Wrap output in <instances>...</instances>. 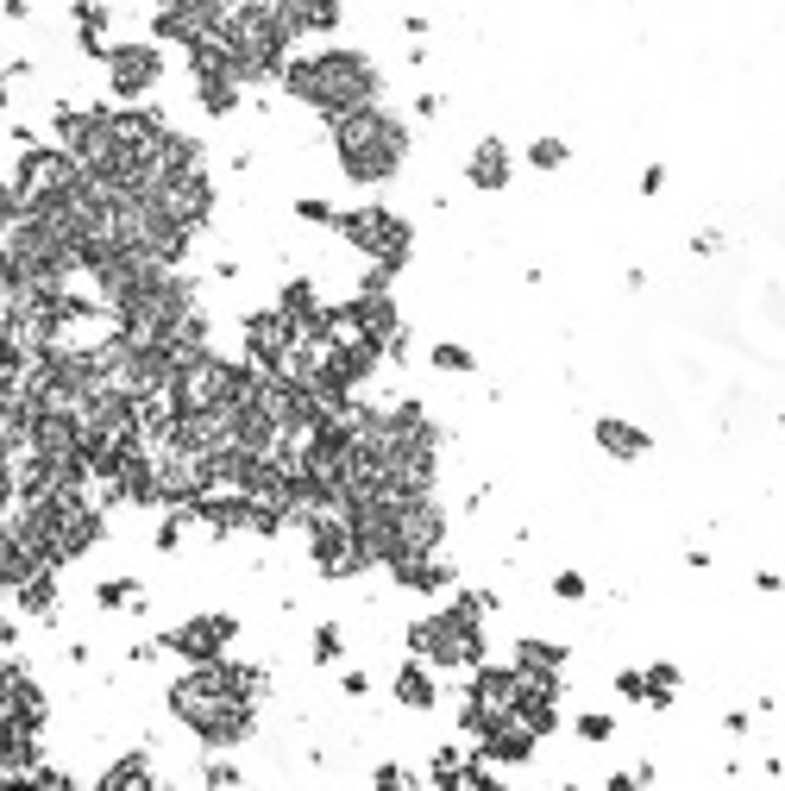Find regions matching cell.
Listing matches in <instances>:
<instances>
[{"label":"cell","instance_id":"6da1fadb","mask_svg":"<svg viewBox=\"0 0 785 791\" xmlns=\"http://www.w3.org/2000/svg\"><path fill=\"white\" fill-rule=\"evenodd\" d=\"M258 697H264V672L258 666H233L221 654V660H202L195 672H182L170 685V716L202 747H239L252 735Z\"/></svg>","mask_w":785,"mask_h":791},{"label":"cell","instance_id":"7a4b0ae2","mask_svg":"<svg viewBox=\"0 0 785 791\" xmlns=\"http://www.w3.org/2000/svg\"><path fill=\"white\" fill-rule=\"evenodd\" d=\"M277 82L314 113H346L383 95V70L365 51H314V57H283Z\"/></svg>","mask_w":785,"mask_h":791},{"label":"cell","instance_id":"3957f363","mask_svg":"<svg viewBox=\"0 0 785 791\" xmlns=\"http://www.w3.org/2000/svg\"><path fill=\"white\" fill-rule=\"evenodd\" d=\"M333 127V157H340V170L353 182H390L396 170H403L408 157V127L396 120V113H383L378 101L365 107H346V113H328Z\"/></svg>","mask_w":785,"mask_h":791},{"label":"cell","instance_id":"277c9868","mask_svg":"<svg viewBox=\"0 0 785 791\" xmlns=\"http://www.w3.org/2000/svg\"><path fill=\"white\" fill-rule=\"evenodd\" d=\"M408 647L433 666V672H472L484 660V622L472 603H453V610H433L408 628Z\"/></svg>","mask_w":785,"mask_h":791},{"label":"cell","instance_id":"5b68a950","mask_svg":"<svg viewBox=\"0 0 785 791\" xmlns=\"http://www.w3.org/2000/svg\"><path fill=\"white\" fill-rule=\"evenodd\" d=\"M333 227L346 232V245H358L371 264H383L390 277H396V271L408 264V252H415V227H408L403 214H390V207H353V214H333Z\"/></svg>","mask_w":785,"mask_h":791},{"label":"cell","instance_id":"8992f818","mask_svg":"<svg viewBox=\"0 0 785 791\" xmlns=\"http://www.w3.org/2000/svg\"><path fill=\"white\" fill-rule=\"evenodd\" d=\"M82 182V164L63 145H38L32 139L20 152V170H13V202L20 207H57L70 189Z\"/></svg>","mask_w":785,"mask_h":791},{"label":"cell","instance_id":"52a82bcc","mask_svg":"<svg viewBox=\"0 0 785 791\" xmlns=\"http://www.w3.org/2000/svg\"><path fill=\"white\" fill-rule=\"evenodd\" d=\"M102 63H107V88H114L120 101L152 95L157 76H164V51H157V45H107Z\"/></svg>","mask_w":785,"mask_h":791},{"label":"cell","instance_id":"ba28073f","mask_svg":"<svg viewBox=\"0 0 785 791\" xmlns=\"http://www.w3.org/2000/svg\"><path fill=\"white\" fill-rule=\"evenodd\" d=\"M302 352V333H296V321L289 314H252L246 321V364H258V371H283L289 358Z\"/></svg>","mask_w":785,"mask_h":791},{"label":"cell","instance_id":"9c48e42d","mask_svg":"<svg viewBox=\"0 0 785 791\" xmlns=\"http://www.w3.org/2000/svg\"><path fill=\"white\" fill-rule=\"evenodd\" d=\"M233 640H239V622L233 615H195V622H177L164 635V654H182L189 666H202V660H221Z\"/></svg>","mask_w":785,"mask_h":791},{"label":"cell","instance_id":"30bf717a","mask_svg":"<svg viewBox=\"0 0 785 791\" xmlns=\"http://www.w3.org/2000/svg\"><path fill=\"white\" fill-rule=\"evenodd\" d=\"M515 691H522V672L515 666H472V685H465V697L478 704V710H490V716H509L515 710Z\"/></svg>","mask_w":785,"mask_h":791},{"label":"cell","instance_id":"8fae6325","mask_svg":"<svg viewBox=\"0 0 785 791\" xmlns=\"http://www.w3.org/2000/svg\"><path fill=\"white\" fill-rule=\"evenodd\" d=\"M478 741H484V760H490V766H528V760H534V747H540V735H534L528 722H515V716L490 722Z\"/></svg>","mask_w":785,"mask_h":791},{"label":"cell","instance_id":"7c38bea8","mask_svg":"<svg viewBox=\"0 0 785 791\" xmlns=\"http://www.w3.org/2000/svg\"><path fill=\"white\" fill-rule=\"evenodd\" d=\"M591 440H597V453H609V459H647L654 453V434L647 428H634V421H622V415H604V421H591Z\"/></svg>","mask_w":785,"mask_h":791},{"label":"cell","instance_id":"4fadbf2b","mask_svg":"<svg viewBox=\"0 0 785 791\" xmlns=\"http://www.w3.org/2000/svg\"><path fill=\"white\" fill-rule=\"evenodd\" d=\"M465 182H472V189H484V195L509 189V145H503V139H484L478 152H472V164H465Z\"/></svg>","mask_w":785,"mask_h":791},{"label":"cell","instance_id":"5bb4252c","mask_svg":"<svg viewBox=\"0 0 785 791\" xmlns=\"http://www.w3.org/2000/svg\"><path fill=\"white\" fill-rule=\"evenodd\" d=\"M390 691H396V704L403 710H433L440 704V685H433V666L428 660H408L396 679H390Z\"/></svg>","mask_w":785,"mask_h":791},{"label":"cell","instance_id":"9a60e30c","mask_svg":"<svg viewBox=\"0 0 785 791\" xmlns=\"http://www.w3.org/2000/svg\"><path fill=\"white\" fill-rule=\"evenodd\" d=\"M390 572H396V585L403 590H447V585H459V572L447 560H433V553H421V560H396Z\"/></svg>","mask_w":785,"mask_h":791},{"label":"cell","instance_id":"2e32d148","mask_svg":"<svg viewBox=\"0 0 785 791\" xmlns=\"http://www.w3.org/2000/svg\"><path fill=\"white\" fill-rule=\"evenodd\" d=\"M107 20H114V13H107L102 0H76V45L88 57L107 51Z\"/></svg>","mask_w":785,"mask_h":791},{"label":"cell","instance_id":"e0dca14e","mask_svg":"<svg viewBox=\"0 0 785 791\" xmlns=\"http://www.w3.org/2000/svg\"><path fill=\"white\" fill-rule=\"evenodd\" d=\"M152 786V754H120L102 772V791H145Z\"/></svg>","mask_w":785,"mask_h":791},{"label":"cell","instance_id":"ac0fdd59","mask_svg":"<svg viewBox=\"0 0 785 791\" xmlns=\"http://www.w3.org/2000/svg\"><path fill=\"white\" fill-rule=\"evenodd\" d=\"M572 660V654H566V647H559V640H522V647H515V666H522V672H559V666Z\"/></svg>","mask_w":785,"mask_h":791},{"label":"cell","instance_id":"d6986e66","mask_svg":"<svg viewBox=\"0 0 785 791\" xmlns=\"http://www.w3.org/2000/svg\"><path fill=\"white\" fill-rule=\"evenodd\" d=\"M641 679H647V710H666V704H673V697H679V666H673V660L647 666V672H641Z\"/></svg>","mask_w":785,"mask_h":791},{"label":"cell","instance_id":"ffe728a7","mask_svg":"<svg viewBox=\"0 0 785 791\" xmlns=\"http://www.w3.org/2000/svg\"><path fill=\"white\" fill-rule=\"evenodd\" d=\"M95 603H102V610H139V603H145V585H139V578H107V585L95 590Z\"/></svg>","mask_w":785,"mask_h":791},{"label":"cell","instance_id":"44dd1931","mask_svg":"<svg viewBox=\"0 0 785 791\" xmlns=\"http://www.w3.org/2000/svg\"><path fill=\"white\" fill-rule=\"evenodd\" d=\"M314 308H321V296H314V283L308 277L283 283V314H289V321H302V314H314Z\"/></svg>","mask_w":785,"mask_h":791},{"label":"cell","instance_id":"7402d4cb","mask_svg":"<svg viewBox=\"0 0 785 791\" xmlns=\"http://www.w3.org/2000/svg\"><path fill=\"white\" fill-rule=\"evenodd\" d=\"M433 371H453V377H465V371H478V358H472V346L440 339V346H433Z\"/></svg>","mask_w":785,"mask_h":791},{"label":"cell","instance_id":"603a6c76","mask_svg":"<svg viewBox=\"0 0 785 791\" xmlns=\"http://www.w3.org/2000/svg\"><path fill=\"white\" fill-rule=\"evenodd\" d=\"M566 157H572V145H566V139H534V145H528V164H534V170H566Z\"/></svg>","mask_w":785,"mask_h":791},{"label":"cell","instance_id":"cb8c5ba5","mask_svg":"<svg viewBox=\"0 0 785 791\" xmlns=\"http://www.w3.org/2000/svg\"><path fill=\"white\" fill-rule=\"evenodd\" d=\"M428 779H433V786H447V791H459V786H465V760H459L453 747H440L433 766H428Z\"/></svg>","mask_w":785,"mask_h":791},{"label":"cell","instance_id":"d4e9b609","mask_svg":"<svg viewBox=\"0 0 785 791\" xmlns=\"http://www.w3.org/2000/svg\"><path fill=\"white\" fill-rule=\"evenodd\" d=\"M572 729H579V741H609V735H616V716H604V710H584L579 722H572Z\"/></svg>","mask_w":785,"mask_h":791},{"label":"cell","instance_id":"484cf974","mask_svg":"<svg viewBox=\"0 0 785 791\" xmlns=\"http://www.w3.org/2000/svg\"><path fill=\"white\" fill-rule=\"evenodd\" d=\"M239 779H246V772H239L233 760H207V766H202V786H214V791H233Z\"/></svg>","mask_w":785,"mask_h":791},{"label":"cell","instance_id":"4316f807","mask_svg":"<svg viewBox=\"0 0 785 791\" xmlns=\"http://www.w3.org/2000/svg\"><path fill=\"white\" fill-rule=\"evenodd\" d=\"M554 597H559V603H584V597H591L584 572H559V578H554Z\"/></svg>","mask_w":785,"mask_h":791},{"label":"cell","instance_id":"83f0119b","mask_svg":"<svg viewBox=\"0 0 785 791\" xmlns=\"http://www.w3.org/2000/svg\"><path fill=\"white\" fill-rule=\"evenodd\" d=\"M604 786H609V791H641V786H654V766H629V772H609Z\"/></svg>","mask_w":785,"mask_h":791},{"label":"cell","instance_id":"f1b7e54d","mask_svg":"<svg viewBox=\"0 0 785 791\" xmlns=\"http://www.w3.org/2000/svg\"><path fill=\"white\" fill-rule=\"evenodd\" d=\"M314 660H321V666L340 660V628H333V622H321V628H314Z\"/></svg>","mask_w":785,"mask_h":791},{"label":"cell","instance_id":"f546056e","mask_svg":"<svg viewBox=\"0 0 785 791\" xmlns=\"http://www.w3.org/2000/svg\"><path fill=\"white\" fill-rule=\"evenodd\" d=\"M296 214H302V220H314V227H333V207L314 202V195H308V202H296Z\"/></svg>","mask_w":785,"mask_h":791},{"label":"cell","instance_id":"4dcf8cb0","mask_svg":"<svg viewBox=\"0 0 785 791\" xmlns=\"http://www.w3.org/2000/svg\"><path fill=\"white\" fill-rule=\"evenodd\" d=\"M182 547V522H164V528H157V553H177Z\"/></svg>","mask_w":785,"mask_h":791},{"label":"cell","instance_id":"1f68e13d","mask_svg":"<svg viewBox=\"0 0 785 791\" xmlns=\"http://www.w3.org/2000/svg\"><path fill=\"white\" fill-rule=\"evenodd\" d=\"M378 786L396 791V786H408V772H403V766H378Z\"/></svg>","mask_w":785,"mask_h":791},{"label":"cell","instance_id":"d6a6232c","mask_svg":"<svg viewBox=\"0 0 785 791\" xmlns=\"http://www.w3.org/2000/svg\"><path fill=\"white\" fill-rule=\"evenodd\" d=\"M340 685H346V697H365V691H371V679H365V672H346Z\"/></svg>","mask_w":785,"mask_h":791},{"label":"cell","instance_id":"836d02e7","mask_svg":"<svg viewBox=\"0 0 785 791\" xmlns=\"http://www.w3.org/2000/svg\"><path fill=\"white\" fill-rule=\"evenodd\" d=\"M659 189H666V170H659V164H654V170L641 177V195H659Z\"/></svg>","mask_w":785,"mask_h":791},{"label":"cell","instance_id":"e575fe53","mask_svg":"<svg viewBox=\"0 0 785 791\" xmlns=\"http://www.w3.org/2000/svg\"><path fill=\"white\" fill-rule=\"evenodd\" d=\"M0 13H7V20H26V13H32V0H0Z\"/></svg>","mask_w":785,"mask_h":791}]
</instances>
